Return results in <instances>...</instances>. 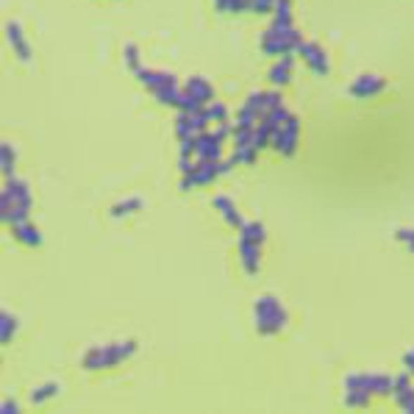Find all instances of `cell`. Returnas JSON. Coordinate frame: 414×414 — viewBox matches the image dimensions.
<instances>
[{
    "label": "cell",
    "instance_id": "14",
    "mask_svg": "<svg viewBox=\"0 0 414 414\" xmlns=\"http://www.w3.org/2000/svg\"><path fill=\"white\" fill-rule=\"evenodd\" d=\"M6 34H8V42H11L14 53H17L22 61H31V48H28V42H25V37H22L20 22H14V20H11V22L6 25Z\"/></svg>",
    "mask_w": 414,
    "mask_h": 414
},
{
    "label": "cell",
    "instance_id": "1",
    "mask_svg": "<svg viewBox=\"0 0 414 414\" xmlns=\"http://www.w3.org/2000/svg\"><path fill=\"white\" fill-rule=\"evenodd\" d=\"M31 206H34V198H31V186L17 176L6 178V186H3V198H0V209H3V223L8 226H17V223H25L28 214H31Z\"/></svg>",
    "mask_w": 414,
    "mask_h": 414
},
{
    "label": "cell",
    "instance_id": "6",
    "mask_svg": "<svg viewBox=\"0 0 414 414\" xmlns=\"http://www.w3.org/2000/svg\"><path fill=\"white\" fill-rule=\"evenodd\" d=\"M134 354H136V342L103 345V348H95L84 356V367L86 370H109V367H117L122 361H128Z\"/></svg>",
    "mask_w": 414,
    "mask_h": 414
},
{
    "label": "cell",
    "instance_id": "8",
    "mask_svg": "<svg viewBox=\"0 0 414 414\" xmlns=\"http://www.w3.org/2000/svg\"><path fill=\"white\" fill-rule=\"evenodd\" d=\"M297 56L303 59V64L311 70V72H317V75H325L328 70H331V61H328V53L317 45V42H300L297 45V51H295Z\"/></svg>",
    "mask_w": 414,
    "mask_h": 414
},
{
    "label": "cell",
    "instance_id": "16",
    "mask_svg": "<svg viewBox=\"0 0 414 414\" xmlns=\"http://www.w3.org/2000/svg\"><path fill=\"white\" fill-rule=\"evenodd\" d=\"M276 25H295V8H292V0H276Z\"/></svg>",
    "mask_w": 414,
    "mask_h": 414
},
{
    "label": "cell",
    "instance_id": "17",
    "mask_svg": "<svg viewBox=\"0 0 414 414\" xmlns=\"http://www.w3.org/2000/svg\"><path fill=\"white\" fill-rule=\"evenodd\" d=\"M203 109H206V115H209L212 122H228V117H231L228 106H226V103H220V101H212V103H206Z\"/></svg>",
    "mask_w": 414,
    "mask_h": 414
},
{
    "label": "cell",
    "instance_id": "7",
    "mask_svg": "<svg viewBox=\"0 0 414 414\" xmlns=\"http://www.w3.org/2000/svg\"><path fill=\"white\" fill-rule=\"evenodd\" d=\"M297 142H300V119L292 115L284 125H278V128L273 131V142H270V145H273L281 156H295Z\"/></svg>",
    "mask_w": 414,
    "mask_h": 414
},
{
    "label": "cell",
    "instance_id": "24",
    "mask_svg": "<svg viewBox=\"0 0 414 414\" xmlns=\"http://www.w3.org/2000/svg\"><path fill=\"white\" fill-rule=\"evenodd\" d=\"M0 328H3V342H8V339H11V334H14V328H17V323L11 320V314H8V311H3V317H0Z\"/></svg>",
    "mask_w": 414,
    "mask_h": 414
},
{
    "label": "cell",
    "instance_id": "9",
    "mask_svg": "<svg viewBox=\"0 0 414 414\" xmlns=\"http://www.w3.org/2000/svg\"><path fill=\"white\" fill-rule=\"evenodd\" d=\"M223 159V142L209 131L195 136V162H220Z\"/></svg>",
    "mask_w": 414,
    "mask_h": 414
},
{
    "label": "cell",
    "instance_id": "23",
    "mask_svg": "<svg viewBox=\"0 0 414 414\" xmlns=\"http://www.w3.org/2000/svg\"><path fill=\"white\" fill-rule=\"evenodd\" d=\"M53 395H59V384H45V387L34 389V403H45V401L53 398Z\"/></svg>",
    "mask_w": 414,
    "mask_h": 414
},
{
    "label": "cell",
    "instance_id": "25",
    "mask_svg": "<svg viewBox=\"0 0 414 414\" xmlns=\"http://www.w3.org/2000/svg\"><path fill=\"white\" fill-rule=\"evenodd\" d=\"M273 8H276V0H250V11L256 14H267Z\"/></svg>",
    "mask_w": 414,
    "mask_h": 414
},
{
    "label": "cell",
    "instance_id": "22",
    "mask_svg": "<svg viewBox=\"0 0 414 414\" xmlns=\"http://www.w3.org/2000/svg\"><path fill=\"white\" fill-rule=\"evenodd\" d=\"M122 56H125V64H128V70H131L134 75L142 70V61H139V51H136V45H131V42H128Z\"/></svg>",
    "mask_w": 414,
    "mask_h": 414
},
{
    "label": "cell",
    "instance_id": "5",
    "mask_svg": "<svg viewBox=\"0 0 414 414\" xmlns=\"http://www.w3.org/2000/svg\"><path fill=\"white\" fill-rule=\"evenodd\" d=\"M303 42V37H300V31H297L295 25H270L264 34H261V51L267 53V56H287V53H295L297 45Z\"/></svg>",
    "mask_w": 414,
    "mask_h": 414
},
{
    "label": "cell",
    "instance_id": "18",
    "mask_svg": "<svg viewBox=\"0 0 414 414\" xmlns=\"http://www.w3.org/2000/svg\"><path fill=\"white\" fill-rule=\"evenodd\" d=\"M256 153H259V150H256L253 145H237L231 162H234V164H253V162H256Z\"/></svg>",
    "mask_w": 414,
    "mask_h": 414
},
{
    "label": "cell",
    "instance_id": "20",
    "mask_svg": "<svg viewBox=\"0 0 414 414\" xmlns=\"http://www.w3.org/2000/svg\"><path fill=\"white\" fill-rule=\"evenodd\" d=\"M14 164H17V150L11 148V142H3V176H14Z\"/></svg>",
    "mask_w": 414,
    "mask_h": 414
},
{
    "label": "cell",
    "instance_id": "3",
    "mask_svg": "<svg viewBox=\"0 0 414 414\" xmlns=\"http://www.w3.org/2000/svg\"><path fill=\"white\" fill-rule=\"evenodd\" d=\"M136 78H139V81L150 89V95H153L162 106H173V109L178 106L183 86L176 81V75H170V72H164V70H150V67H142V70L136 72Z\"/></svg>",
    "mask_w": 414,
    "mask_h": 414
},
{
    "label": "cell",
    "instance_id": "2",
    "mask_svg": "<svg viewBox=\"0 0 414 414\" xmlns=\"http://www.w3.org/2000/svg\"><path fill=\"white\" fill-rule=\"evenodd\" d=\"M253 323H256L259 334L273 337V334H281L290 325V314H287V309H284V303L278 297L264 295L259 297L256 306H253Z\"/></svg>",
    "mask_w": 414,
    "mask_h": 414
},
{
    "label": "cell",
    "instance_id": "26",
    "mask_svg": "<svg viewBox=\"0 0 414 414\" xmlns=\"http://www.w3.org/2000/svg\"><path fill=\"white\" fill-rule=\"evenodd\" d=\"M398 239H403V242L409 245V250H414V231H412V228H403V231H398Z\"/></svg>",
    "mask_w": 414,
    "mask_h": 414
},
{
    "label": "cell",
    "instance_id": "13",
    "mask_svg": "<svg viewBox=\"0 0 414 414\" xmlns=\"http://www.w3.org/2000/svg\"><path fill=\"white\" fill-rule=\"evenodd\" d=\"M214 209L226 217V223H228L231 228H242V226H245V220H242V214H239L237 203H234L228 195H217V198H214Z\"/></svg>",
    "mask_w": 414,
    "mask_h": 414
},
{
    "label": "cell",
    "instance_id": "21",
    "mask_svg": "<svg viewBox=\"0 0 414 414\" xmlns=\"http://www.w3.org/2000/svg\"><path fill=\"white\" fill-rule=\"evenodd\" d=\"M142 209V198H128V200H122L117 203L115 209H112V214L115 217H122V214H134V212H139Z\"/></svg>",
    "mask_w": 414,
    "mask_h": 414
},
{
    "label": "cell",
    "instance_id": "4",
    "mask_svg": "<svg viewBox=\"0 0 414 414\" xmlns=\"http://www.w3.org/2000/svg\"><path fill=\"white\" fill-rule=\"evenodd\" d=\"M261 242H264V226L261 223H245L239 228V264L247 276H256L261 267Z\"/></svg>",
    "mask_w": 414,
    "mask_h": 414
},
{
    "label": "cell",
    "instance_id": "11",
    "mask_svg": "<svg viewBox=\"0 0 414 414\" xmlns=\"http://www.w3.org/2000/svg\"><path fill=\"white\" fill-rule=\"evenodd\" d=\"M292 75H295V56H292V53H287V56H278V59H276V64L270 67V84H273L276 89L287 86V84L292 81Z\"/></svg>",
    "mask_w": 414,
    "mask_h": 414
},
{
    "label": "cell",
    "instance_id": "27",
    "mask_svg": "<svg viewBox=\"0 0 414 414\" xmlns=\"http://www.w3.org/2000/svg\"><path fill=\"white\" fill-rule=\"evenodd\" d=\"M403 364H406V373L414 375V351H409V354L403 356Z\"/></svg>",
    "mask_w": 414,
    "mask_h": 414
},
{
    "label": "cell",
    "instance_id": "10",
    "mask_svg": "<svg viewBox=\"0 0 414 414\" xmlns=\"http://www.w3.org/2000/svg\"><path fill=\"white\" fill-rule=\"evenodd\" d=\"M387 89V81L381 78V75H375V72H364V75H358L354 84H351V95L354 98H373V95H381Z\"/></svg>",
    "mask_w": 414,
    "mask_h": 414
},
{
    "label": "cell",
    "instance_id": "15",
    "mask_svg": "<svg viewBox=\"0 0 414 414\" xmlns=\"http://www.w3.org/2000/svg\"><path fill=\"white\" fill-rule=\"evenodd\" d=\"M11 231H14V237H17V242H20V245H28V247H37V245H42V234L37 231V226H34L31 220L11 226Z\"/></svg>",
    "mask_w": 414,
    "mask_h": 414
},
{
    "label": "cell",
    "instance_id": "12",
    "mask_svg": "<svg viewBox=\"0 0 414 414\" xmlns=\"http://www.w3.org/2000/svg\"><path fill=\"white\" fill-rule=\"evenodd\" d=\"M183 92H186L189 98H195L200 106H206V103H212V101H214V86H212L206 78H200V75L189 78V81L183 84Z\"/></svg>",
    "mask_w": 414,
    "mask_h": 414
},
{
    "label": "cell",
    "instance_id": "19",
    "mask_svg": "<svg viewBox=\"0 0 414 414\" xmlns=\"http://www.w3.org/2000/svg\"><path fill=\"white\" fill-rule=\"evenodd\" d=\"M214 6L223 14H239V11H250V0H214Z\"/></svg>",
    "mask_w": 414,
    "mask_h": 414
}]
</instances>
